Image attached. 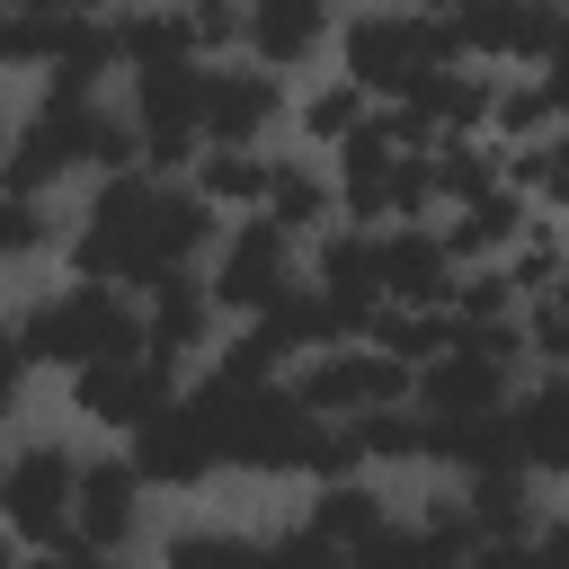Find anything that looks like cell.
Instances as JSON below:
<instances>
[{
  "mask_svg": "<svg viewBox=\"0 0 569 569\" xmlns=\"http://www.w3.org/2000/svg\"><path fill=\"white\" fill-rule=\"evenodd\" d=\"M222 231H231V222H222L196 187H178V178H151V169L98 178V187L80 196V213H71V258H62V276H89V284H116V293L151 302L169 276H204L213 249H222Z\"/></svg>",
  "mask_w": 569,
  "mask_h": 569,
  "instance_id": "obj_1",
  "label": "cell"
},
{
  "mask_svg": "<svg viewBox=\"0 0 569 569\" xmlns=\"http://www.w3.org/2000/svg\"><path fill=\"white\" fill-rule=\"evenodd\" d=\"M151 347V311L116 284L62 276V284H18L9 302V373H80V365H116Z\"/></svg>",
  "mask_w": 569,
  "mask_h": 569,
  "instance_id": "obj_2",
  "label": "cell"
},
{
  "mask_svg": "<svg viewBox=\"0 0 569 569\" xmlns=\"http://www.w3.org/2000/svg\"><path fill=\"white\" fill-rule=\"evenodd\" d=\"M453 62H462L453 9H356L338 18V53H329V71H347L373 107H400L427 71H453Z\"/></svg>",
  "mask_w": 569,
  "mask_h": 569,
  "instance_id": "obj_3",
  "label": "cell"
},
{
  "mask_svg": "<svg viewBox=\"0 0 569 569\" xmlns=\"http://www.w3.org/2000/svg\"><path fill=\"white\" fill-rule=\"evenodd\" d=\"M80 445L62 427H18L9 462H0V525H9V551H53L71 542V507H80Z\"/></svg>",
  "mask_w": 569,
  "mask_h": 569,
  "instance_id": "obj_4",
  "label": "cell"
},
{
  "mask_svg": "<svg viewBox=\"0 0 569 569\" xmlns=\"http://www.w3.org/2000/svg\"><path fill=\"white\" fill-rule=\"evenodd\" d=\"M187 382H196V373H178V365H160V356L142 347V356H116V365H80V373L62 382V418L133 445L151 418H169V409L187 400Z\"/></svg>",
  "mask_w": 569,
  "mask_h": 569,
  "instance_id": "obj_5",
  "label": "cell"
},
{
  "mask_svg": "<svg viewBox=\"0 0 569 569\" xmlns=\"http://www.w3.org/2000/svg\"><path fill=\"white\" fill-rule=\"evenodd\" d=\"M124 453H133V471H142L160 498L213 489V471H231V462H222V391L196 373V382H187V400H178L169 418H151Z\"/></svg>",
  "mask_w": 569,
  "mask_h": 569,
  "instance_id": "obj_6",
  "label": "cell"
},
{
  "mask_svg": "<svg viewBox=\"0 0 569 569\" xmlns=\"http://www.w3.org/2000/svg\"><path fill=\"white\" fill-rule=\"evenodd\" d=\"M151 480L133 471V453L124 445H89V462H80V507H71V542H89L98 560H133L142 542H160V525H151Z\"/></svg>",
  "mask_w": 569,
  "mask_h": 569,
  "instance_id": "obj_7",
  "label": "cell"
},
{
  "mask_svg": "<svg viewBox=\"0 0 569 569\" xmlns=\"http://www.w3.org/2000/svg\"><path fill=\"white\" fill-rule=\"evenodd\" d=\"M204 284H213V302H222V320H231V329H240V320H267V311L302 284V240H293V231H276L267 213H249V222H231V231H222V249H213Z\"/></svg>",
  "mask_w": 569,
  "mask_h": 569,
  "instance_id": "obj_8",
  "label": "cell"
},
{
  "mask_svg": "<svg viewBox=\"0 0 569 569\" xmlns=\"http://www.w3.org/2000/svg\"><path fill=\"white\" fill-rule=\"evenodd\" d=\"M293 400L329 427H356V418H382V409H409L418 400V373L391 365L382 347H329L311 365H293Z\"/></svg>",
  "mask_w": 569,
  "mask_h": 569,
  "instance_id": "obj_9",
  "label": "cell"
},
{
  "mask_svg": "<svg viewBox=\"0 0 569 569\" xmlns=\"http://www.w3.org/2000/svg\"><path fill=\"white\" fill-rule=\"evenodd\" d=\"M293 124V80L240 62H204V142L222 151H276V133Z\"/></svg>",
  "mask_w": 569,
  "mask_h": 569,
  "instance_id": "obj_10",
  "label": "cell"
},
{
  "mask_svg": "<svg viewBox=\"0 0 569 569\" xmlns=\"http://www.w3.org/2000/svg\"><path fill=\"white\" fill-rule=\"evenodd\" d=\"M453 36H462V62L471 71H542L551 9L542 0H462L453 9Z\"/></svg>",
  "mask_w": 569,
  "mask_h": 569,
  "instance_id": "obj_11",
  "label": "cell"
},
{
  "mask_svg": "<svg viewBox=\"0 0 569 569\" xmlns=\"http://www.w3.org/2000/svg\"><path fill=\"white\" fill-rule=\"evenodd\" d=\"M329 53H338V9H320V0H258L249 9V62L258 71H276V80L311 71L320 80Z\"/></svg>",
  "mask_w": 569,
  "mask_h": 569,
  "instance_id": "obj_12",
  "label": "cell"
},
{
  "mask_svg": "<svg viewBox=\"0 0 569 569\" xmlns=\"http://www.w3.org/2000/svg\"><path fill=\"white\" fill-rule=\"evenodd\" d=\"M453 293H462V267L436 222L382 231V302L391 311H453Z\"/></svg>",
  "mask_w": 569,
  "mask_h": 569,
  "instance_id": "obj_13",
  "label": "cell"
},
{
  "mask_svg": "<svg viewBox=\"0 0 569 569\" xmlns=\"http://www.w3.org/2000/svg\"><path fill=\"white\" fill-rule=\"evenodd\" d=\"M142 311H151V356L178 365V373H187V365H213V347L231 338V320H222V302H213L204 276H169Z\"/></svg>",
  "mask_w": 569,
  "mask_h": 569,
  "instance_id": "obj_14",
  "label": "cell"
},
{
  "mask_svg": "<svg viewBox=\"0 0 569 569\" xmlns=\"http://www.w3.org/2000/svg\"><path fill=\"white\" fill-rule=\"evenodd\" d=\"M267 222L276 231H293L302 249L320 240V231H338L347 222V204H338V169L320 160V151H276V187H267Z\"/></svg>",
  "mask_w": 569,
  "mask_h": 569,
  "instance_id": "obj_15",
  "label": "cell"
},
{
  "mask_svg": "<svg viewBox=\"0 0 569 569\" xmlns=\"http://www.w3.org/2000/svg\"><path fill=\"white\" fill-rule=\"evenodd\" d=\"M302 525H311L338 560H356L365 542H382V533L400 525V507H391V489H382V480H329V489H311V498H302Z\"/></svg>",
  "mask_w": 569,
  "mask_h": 569,
  "instance_id": "obj_16",
  "label": "cell"
},
{
  "mask_svg": "<svg viewBox=\"0 0 569 569\" xmlns=\"http://www.w3.org/2000/svg\"><path fill=\"white\" fill-rule=\"evenodd\" d=\"M151 569H267V533L231 516H169L151 542Z\"/></svg>",
  "mask_w": 569,
  "mask_h": 569,
  "instance_id": "obj_17",
  "label": "cell"
},
{
  "mask_svg": "<svg viewBox=\"0 0 569 569\" xmlns=\"http://www.w3.org/2000/svg\"><path fill=\"white\" fill-rule=\"evenodd\" d=\"M542 213L516 196V187H498L489 204H462V213H445L436 231H445V249H453V267L471 276V267H507L516 249H525V231H533Z\"/></svg>",
  "mask_w": 569,
  "mask_h": 569,
  "instance_id": "obj_18",
  "label": "cell"
},
{
  "mask_svg": "<svg viewBox=\"0 0 569 569\" xmlns=\"http://www.w3.org/2000/svg\"><path fill=\"white\" fill-rule=\"evenodd\" d=\"M507 427H516V462L533 480H569V373H533L516 391Z\"/></svg>",
  "mask_w": 569,
  "mask_h": 569,
  "instance_id": "obj_19",
  "label": "cell"
},
{
  "mask_svg": "<svg viewBox=\"0 0 569 569\" xmlns=\"http://www.w3.org/2000/svg\"><path fill=\"white\" fill-rule=\"evenodd\" d=\"M107 27H116V53H124V80H133V71H169V62H204L196 9L142 0V9H107Z\"/></svg>",
  "mask_w": 569,
  "mask_h": 569,
  "instance_id": "obj_20",
  "label": "cell"
},
{
  "mask_svg": "<svg viewBox=\"0 0 569 569\" xmlns=\"http://www.w3.org/2000/svg\"><path fill=\"white\" fill-rule=\"evenodd\" d=\"M453 489H462V507H471L480 551H489V542H525V533L551 516V498H542L533 471H489V480H453Z\"/></svg>",
  "mask_w": 569,
  "mask_h": 569,
  "instance_id": "obj_21",
  "label": "cell"
},
{
  "mask_svg": "<svg viewBox=\"0 0 569 569\" xmlns=\"http://www.w3.org/2000/svg\"><path fill=\"white\" fill-rule=\"evenodd\" d=\"M365 124H373V98H365L347 71H320V80H302V89H293V133H302V151H320V160H329V151H338V142H356Z\"/></svg>",
  "mask_w": 569,
  "mask_h": 569,
  "instance_id": "obj_22",
  "label": "cell"
},
{
  "mask_svg": "<svg viewBox=\"0 0 569 569\" xmlns=\"http://www.w3.org/2000/svg\"><path fill=\"white\" fill-rule=\"evenodd\" d=\"M187 187L222 213V222H249V213H267V187H276V151H222V142H204V160L187 169Z\"/></svg>",
  "mask_w": 569,
  "mask_h": 569,
  "instance_id": "obj_23",
  "label": "cell"
},
{
  "mask_svg": "<svg viewBox=\"0 0 569 569\" xmlns=\"http://www.w3.org/2000/svg\"><path fill=\"white\" fill-rule=\"evenodd\" d=\"M0 258L36 276L44 258H71V213L53 196H0Z\"/></svg>",
  "mask_w": 569,
  "mask_h": 569,
  "instance_id": "obj_24",
  "label": "cell"
},
{
  "mask_svg": "<svg viewBox=\"0 0 569 569\" xmlns=\"http://www.w3.org/2000/svg\"><path fill=\"white\" fill-rule=\"evenodd\" d=\"M356 445H365V471H436V418L409 400V409H382V418H356Z\"/></svg>",
  "mask_w": 569,
  "mask_h": 569,
  "instance_id": "obj_25",
  "label": "cell"
},
{
  "mask_svg": "<svg viewBox=\"0 0 569 569\" xmlns=\"http://www.w3.org/2000/svg\"><path fill=\"white\" fill-rule=\"evenodd\" d=\"M551 133H560L551 89H542L533 71H498V116H489V142H498V151H533V142H551Z\"/></svg>",
  "mask_w": 569,
  "mask_h": 569,
  "instance_id": "obj_26",
  "label": "cell"
},
{
  "mask_svg": "<svg viewBox=\"0 0 569 569\" xmlns=\"http://www.w3.org/2000/svg\"><path fill=\"white\" fill-rule=\"evenodd\" d=\"M365 347H382L391 365H409V373H427V365H445V356L462 347V320H453V311H382Z\"/></svg>",
  "mask_w": 569,
  "mask_h": 569,
  "instance_id": "obj_27",
  "label": "cell"
},
{
  "mask_svg": "<svg viewBox=\"0 0 569 569\" xmlns=\"http://www.w3.org/2000/svg\"><path fill=\"white\" fill-rule=\"evenodd\" d=\"M427 160H436V196H445V213L489 204V196L507 187V151H498V142H436Z\"/></svg>",
  "mask_w": 569,
  "mask_h": 569,
  "instance_id": "obj_28",
  "label": "cell"
},
{
  "mask_svg": "<svg viewBox=\"0 0 569 569\" xmlns=\"http://www.w3.org/2000/svg\"><path fill=\"white\" fill-rule=\"evenodd\" d=\"M507 276H516V293H525V302H551V293H560V276H569V222H533V231H525V249L507 258Z\"/></svg>",
  "mask_w": 569,
  "mask_h": 569,
  "instance_id": "obj_29",
  "label": "cell"
},
{
  "mask_svg": "<svg viewBox=\"0 0 569 569\" xmlns=\"http://www.w3.org/2000/svg\"><path fill=\"white\" fill-rule=\"evenodd\" d=\"M453 320H462V329H507V320H525L516 276H507V267H471L462 293H453Z\"/></svg>",
  "mask_w": 569,
  "mask_h": 569,
  "instance_id": "obj_30",
  "label": "cell"
},
{
  "mask_svg": "<svg viewBox=\"0 0 569 569\" xmlns=\"http://www.w3.org/2000/svg\"><path fill=\"white\" fill-rule=\"evenodd\" d=\"M525 356H533V373H569V293L525 302Z\"/></svg>",
  "mask_w": 569,
  "mask_h": 569,
  "instance_id": "obj_31",
  "label": "cell"
},
{
  "mask_svg": "<svg viewBox=\"0 0 569 569\" xmlns=\"http://www.w3.org/2000/svg\"><path fill=\"white\" fill-rule=\"evenodd\" d=\"M9 569H116V560H98L89 542H53V551H9Z\"/></svg>",
  "mask_w": 569,
  "mask_h": 569,
  "instance_id": "obj_32",
  "label": "cell"
},
{
  "mask_svg": "<svg viewBox=\"0 0 569 569\" xmlns=\"http://www.w3.org/2000/svg\"><path fill=\"white\" fill-rule=\"evenodd\" d=\"M560 293H569V276H560Z\"/></svg>",
  "mask_w": 569,
  "mask_h": 569,
  "instance_id": "obj_33",
  "label": "cell"
},
{
  "mask_svg": "<svg viewBox=\"0 0 569 569\" xmlns=\"http://www.w3.org/2000/svg\"><path fill=\"white\" fill-rule=\"evenodd\" d=\"M338 569H356V560H338Z\"/></svg>",
  "mask_w": 569,
  "mask_h": 569,
  "instance_id": "obj_34",
  "label": "cell"
}]
</instances>
